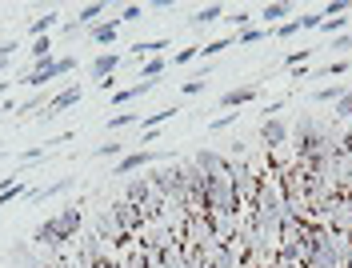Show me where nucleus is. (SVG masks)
Wrapping results in <instances>:
<instances>
[{"mask_svg": "<svg viewBox=\"0 0 352 268\" xmlns=\"http://www.w3.org/2000/svg\"><path fill=\"white\" fill-rule=\"evenodd\" d=\"M116 32H120V21H100V24L88 28V41H92V45H112Z\"/></svg>", "mask_w": 352, "mask_h": 268, "instance_id": "nucleus-16", "label": "nucleus"}, {"mask_svg": "<svg viewBox=\"0 0 352 268\" xmlns=\"http://www.w3.org/2000/svg\"><path fill=\"white\" fill-rule=\"evenodd\" d=\"M349 116H352V89L336 100V109H332V124H340V120H349Z\"/></svg>", "mask_w": 352, "mask_h": 268, "instance_id": "nucleus-25", "label": "nucleus"}, {"mask_svg": "<svg viewBox=\"0 0 352 268\" xmlns=\"http://www.w3.org/2000/svg\"><path fill=\"white\" fill-rule=\"evenodd\" d=\"M324 24V12H305V16H296V28H320Z\"/></svg>", "mask_w": 352, "mask_h": 268, "instance_id": "nucleus-32", "label": "nucleus"}, {"mask_svg": "<svg viewBox=\"0 0 352 268\" xmlns=\"http://www.w3.org/2000/svg\"><path fill=\"white\" fill-rule=\"evenodd\" d=\"M16 41H0V56H4V60H12V56H16Z\"/></svg>", "mask_w": 352, "mask_h": 268, "instance_id": "nucleus-44", "label": "nucleus"}, {"mask_svg": "<svg viewBox=\"0 0 352 268\" xmlns=\"http://www.w3.org/2000/svg\"><path fill=\"white\" fill-rule=\"evenodd\" d=\"M173 116H176V109H156V112L144 116V129H160V124H164V120H173Z\"/></svg>", "mask_w": 352, "mask_h": 268, "instance_id": "nucleus-28", "label": "nucleus"}, {"mask_svg": "<svg viewBox=\"0 0 352 268\" xmlns=\"http://www.w3.org/2000/svg\"><path fill=\"white\" fill-rule=\"evenodd\" d=\"M96 157H124V144L109 140V144H100V148H96Z\"/></svg>", "mask_w": 352, "mask_h": 268, "instance_id": "nucleus-36", "label": "nucleus"}, {"mask_svg": "<svg viewBox=\"0 0 352 268\" xmlns=\"http://www.w3.org/2000/svg\"><path fill=\"white\" fill-rule=\"evenodd\" d=\"M344 85H324V89H316L312 92V100H316V104H336V100H340V96H344Z\"/></svg>", "mask_w": 352, "mask_h": 268, "instance_id": "nucleus-23", "label": "nucleus"}, {"mask_svg": "<svg viewBox=\"0 0 352 268\" xmlns=\"http://www.w3.org/2000/svg\"><path fill=\"white\" fill-rule=\"evenodd\" d=\"M8 68H12V60H4V56H0V76H4V72H8Z\"/></svg>", "mask_w": 352, "mask_h": 268, "instance_id": "nucleus-47", "label": "nucleus"}, {"mask_svg": "<svg viewBox=\"0 0 352 268\" xmlns=\"http://www.w3.org/2000/svg\"><path fill=\"white\" fill-rule=\"evenodd\" d=\"M32 241H36L41 248H48V252H56V248H65V245H68L65 232H60V224H56V216H52V221H44V224H36Z\"/></svg>", "mask_w": 352, "mask_h": 268, "instance_id": "nucleus-10", "label": "nucleus"}, {"mask_svg": "<svg viewBox=\"0 0 352 268\" xmlns=\"http://www.w3.org/2000/svg\"><path fill=\"white\" fill-rule=\"evenodd\" d=\"M261 144L268 148V157L276 153V148H285L288 144V124L280 116H264L261 120Z\"/></svg>", "mask_w": 352, "mask_h": 268, "instance_id": "nucleus-7", "label": "nucleus"}, {"mask_svg": "<svg viewBox=\"0 0 352 268\" xmlns=\"http://www.w3.org/2000/svg\"><path fill=\"white\" fill-rule=\"evenodd\" d=\"M52 96H56V92H32V96H28V100H24V104H16V112H36V109H44V104H48V100H52Z\"/></svg>", "mask_w": 352, "mask_h": 268, "instance_id": "nucleus-24", "label": "nucleus"}, {"mask_svg": "<svg viewBox=\"0 0 352 268\" xmlns=\"http://www.w3.org/2000/svg\"><path fill=\"white\" fill-rule=\"evenodd\" d=\"M124 201L136 204V208L144 212V208L156 201V192H153V184H148V177H132L129 184H124Z\"/></svg>", "mask_w": 352, "mask_h": 268, "instance_id": "nucleus-9", "label": "nucleus"}, {"mask_svg": "<svg viewBox=\"0 0 352 268\" xmlns=\"http://www.w3.org/2000/svg\"><path fill=\"white\" fill-rule=\"evenodd\" d=\"M217 21H224V4H204V8L192 12L188 28H208V24H217Z\"/></svg>", "mask_w": 352, "mask_h": 268, "instance_id": "nucleus-15", "label": "nucleus"}, {"mask_svg": "<svg viewBox=\"0 0 352 268\" xmlns=\"http://www.w3.org/2000/svg\"><path fill=\"white\" fill-rule=\"evenodd\" d=\"M21 197H28V188H24V184H16V188L0 192V204H12V201H21Z\"/></svg>", "mask_w": 352, "mask_h": 268, "instance_id": "nucleus-38", "label": "nucleus"}, {"mask_svg": "<svg viewBox=\"0 0 352 268\" xmlns=\"http://www.w3.org/2000/svg\"><path fill=\"white\" fill-rule=\"evenodd\" d=\"M153 89H156V80H136L132 89H120L112 100H116V104H132L136 96H144V92H153Z\"/></svg>", "mask_w": 352, "mask_h": 268, "instance_id": "nucleus-19", "label": "nucleus"}, {"mask_svg": "<svg viewBox=\"0 0 352 268\" xmlns=\"http://www.w3.org/2000/svg\"><path fill=\"white\" fill-rule=\"evenodd\" d=\"M232 41H236V36H224V41H212V45H200V56H204V60H208V56H220L224 48H232Z\"/></svg>", "mask_w": 352, "mask_h": 268, "instance_id": "nucleus-29", "label": "nucleus"}, {"mask_svg": "<svg viewBox=\"0 0 352 268\" xmlns=\"http://www.w3.org/2000/svg\"><path fill=\"white\" fill-rule=\"evenodd\" d=\"M56 224H60L65 241H76V232H80V224H85V212H80V204H68V208H60Z\"/></svg>", "mask_w": 352, "mask_h": 268, "instance_id": "nucleus-13", "label": "nucleus"}, {"mask_svg": "<svg viewBox=\"0 0 352 268\" xmlns=\"http://www.w3.org/2000/svg\"><path fill=\"white\" fill-rule=\"evenodd\" d=\"M28 52H32V60H36V65H41V60H52V41H48V36H41V41H32V48H28Z\"/></svg>", "mask_w": 352, "mask_h": 268, "instance_id": "nucleus-26", "label": "nucleus"}, {"mask_svg": "<svg viewBox=\"0 0 352 268\" xmlns=\"http://www.w3.org/2000/svg\"><path fill=\"white\" fill-rule=\"evenodd\" d=\"M76 184V177H60V180H52V184H44V188H32L24 201L28 204H41V201H52V197H60V192H68Z\"/></svg>", "mask_w": 352, "mask_h": 268, "instance_id": "nucleus-12", "label": "nucleus"}, {"mask_svg": "<svg viewBox=\"0 0 352 268\" xmlns=\"http://www.w3.org/2000/svg\"><path fill=\"white\" fill-rule=\"evenodd\" d=\"M80 96H85V89L80 85H68V89H60L48 104H44V112H41V124H48V120H56L65 109H72V104H80Z\"/></svg>", "mask_w": 352, "mask_h": 268, "instance_id": "nucleus-6", "label": "nucleus"}, {"mask_svg": "<svg viewBox=\"0 0 352 268\" xmlns=\"http://www.w3.org/2000/svg\"><path fill=\"white\" fill-rule=\"evenodd\" d=\"M136 120H140V112H116V116H109V133L129 129V124H136Z\"/></svg>", "mask_w": 352, "mask_h": 268, "instance_id": "nucleus-27", "label": "nucleus"}, {"mask_svg": "<svg viewBox=\"0 0 352 268\" xmlns=\"http://www.w3.org/2000/svg\"><path fill=\"white\" fill-rule=\"evenodd\" d=\"M344 72H349V60H332V65H329V68H320L316 76H344Z\"/></svg>", "mask_w": 352, "mask_h": 268, "instance_id": "nucleus-35", "label": "nucleus"}, {"mask_svg": "<svg viewBox=\"0 0 352 268\" xmlns=\"http://www.w3.org/2000/svg\"><path fill=\"white\" fill-rule=\"evenodd\" d=\"M308 56H312V48H300V52H288V56H285V65H288V68H300V65H308Z\"/></svg>", "mask_w": 352, "mask_h": 268, "instance_id": "nucleus-33", "label": "nucleus"}, {"mask_svg": "<svg viewBox=\"0 0 352 268\" xmlns=\"http://www.w3.org/2000/svg\"><path fill=\"white\" fill-rule=\"evenodd\" d=\"M261 96V85L252 80V85H244V89H232L220 96V109H241V104H248V100H256Z\"/></svg>", "mask_w": 352, "mask_h": 268, "instance_id": "nucleus-14", "label": "nucleus"}, {"mask_svg": "<svg viewBox=\"0 0 352 268\" xmlns=\"http://www.w3.org/2000/svg\"><path fill=\"white\" fill-rule=\"evenodd\" d=\"M344 201H349V208H352V188H349V192H344Z\"/></svg>", "mask_w": 352, "mask_h": 268, "instance_id": "nucleus-48", "label": "nucleus"}, {"mask_svg": "<svg viewBox=\"0 0 352 268\" xmlns=\"http://www.w3.org/2000/svg\"><path fill=\"white\" fill-rule=\"evenodd\" d=\"M344 24H349V16H336V21H324V24H320V28H324V32H332V36H336V32H344Z\"/></svg>", "mask_w": 352, "mask_h": 268, "instance_id": "nucleus-40", "label": "nucleus"}, {"mask_svg": "<svg viewBox=\"0 0 352 268\" xmlns=\"http://www.w3.org/2000/svg\"><path fill=\"white\" fill-rule=\"evenodd\" d=\"M329 48H332V52H349V48H352V32H340Z\"/></svg>", "mask_w": 352, "mask_h": 268, "instance_id": "nucleus-39", "label": "nucleus"}, {"mask_svg": "<svg viewBox=\"0 0 352 268\" xmlns=\"http://www.w3.org/2000/svg\"><path fill=\"white\" fill-rule=\"evenodd\" d=\"M140 16H144V8H140V4H129V8L120 12V21H140Z\"/></svg>", "mask_w": 352, "mask_h": 268, "instance_id": "nucleus-43", "label": "nucleus"}, {"mask_svg": "<svg viewBox=\"0 0 352 268\" xmlns=\"http://www.w3.org/2000/svg\"><path fill=\"white\" fill-rule=\"evenodd\" d=\"M224 21L232 24L236 32H244V28H248V21H252V12H248V8H236V12H232V16H224Z\"/></svg>", "mask_w": 352, "mask_h": 268, "instance_id": "nucleus-31", "label": "nucleus"}, {"mask_svg": "<svg viewBox=\"0 0 352 268\" xmlns=\"http://www.w3.org/2000/svg\"><path fill=\"white\" fill-rule=\"evenodd\" d=\"M120 60H124L120 52H100V56H92V65H88V76H92L96 85H100V80H112V72L120 68Z\"/></svg>", "mask_w": 352, "mask_h": 268, "instance_id": "nucleus-11", "label": "nucleus"}, {"mask_svg": "<svg viewBox=\"0 0 352 268\" xmlns=\"http://www.w3.org/2000/svg\"><path fill=\"white\" fill-rule=\"evenodd\" d=\"M164 48H168V41H164V36H156V41H136V45H132V56L153 60V56H160Z\"/></svg>", "mask_w": 352, "mask_h": 268, "instance_id": "nucleus-17", "label": "nucleus"}, {"mask_svg": "<svg viewBox=\"0 0 352 268\" xmlns=\"http://www.w3.org/2000/svg\"><path fill=\"white\" fill-rule=\"evenodd\" d=\"M288 12H292V4H285V0H276V4H264V8H261V21H268V28H272L276 21H285Z\"/></svg>", "mask_w": 352, "mask_h": 268, "instance_id": "nucleus-21", "label": "nucleus"}, {"mask_svg": "<svg viewBox=\"0 0 352 268\" xmlns=\"http://www.w3.org/2000/svg\"><path fill=\"white\" fill-rule=\"evenodd\" d=\"M168 157H160V153H148V148H136V153H124V157L112 164V177H129V172H140V168H156V164H164Z\"/></svg>", "mask_w": 352, "mask_h": 268, "instance_id": "nucleus-4", "label": "nucleus"}, {"mask_svg": "<svg viewBox=\"0 0 352 268\" xmlns=\"http://www.w3.org/2000/svg\"><path fill=\"white\" fill-rule=\"evenodd\" d=\"M104 12H109V4H104V0H96V4H85V8L76 12V21L85 24V28H92V24H100Z\"/></svg>", "mask_w": 352, "mask_h": 268, "instance_id": "nucleus-20", "label": "nucleus"}, {"mask_svg": "<svg viewBox=\"0 0 352 268\" xmlns=\"http://www.w3.org/2000/svg\"><path fill=\"white\" fill-rule=\"evenodd\" d=\"M197 56H200V45H192V48H180V52H176V65H192Z\"/></svg>", "mask_w": 352, "mask_h": 268, "instance_id": "nucleus-37", "label": "nucleus"}, {"mask_svg": "<svg viewBox=\"0 0 352 268\" xmlns=\"http://www.w3.org/2000/svg\"><path fill=\"white\" fill-rule=\"evenodd\" d=\"M56 21H60V16H56V8H48L44 16H36V21L28 24V32H32V41H41V36H48V32L56 28Z\"/></svg>", "mask_w": 352, "mask_h": 268, "instance_id": "nucleus-18", "label": "nucleus"}, {"mask_svg": "<svg viewBox=\"0 0 352 268\" xmlns=\"http://www.w3.org/2000/svg\"><path fill=\"white\" fill-rule=\"evenodd\" d=\"M264 177L252 168V164H244V160H232V188H236V197H241L244 208H252L256 201V192H261Z\"/></svg>", "mask_w": 352, "mask_h": 268, "instance_id": "nucleus-3", "label": "nucleus"}, {"mask_svg": "<svg viewBox=\"0 0 352 268\" xmlns=\"http://www.w3.org/2000/svg\"><path fill=\"white\" fill-rule=\"evenodd\" d=\"M332 140V124L329 120H320V116H312L305 112L292 129H288V144L296 148V157H308V153H316L320 144H329Z\"/></svg>", "mask_w": 352, "mask_h": 268, "instance_id": "nucleus-1", "label": "nucleus"}, {"mask_svg": "<svg viewBox=\"0 0 352 268\" xmlns=\"http://www.w3.org/2000/svg\"><path fill=\"white\" fill-rule=\"evenodd\" d=\"M296 32H300V28H296V21H288V24H280V28H276V36H280V41L296 36Z\"/></svg>", "mask_w": 352, "mask_h": 268, "instance_id": "nucleus-45", "label": "nucleus"}, {"mask_svg": "<svg viewBox=\"0 0 352 268\" xmlns=\"http://www.w3.org/2000/svg\"><path fill=\"white\" fill-rule=\"evenodd\" d=\"M188 160H192V164H197L208 180H212V177H228V172H232V160L220 157V153H212V148H197Z\"/></svg>", "mask_w": 352, "mask_h": 268, "instance_id": "nucleus-5", "label": "nucleus"}, {"mask_svg": "<svg viewBox=\"0 0 352 268\" xmlns=\"http://www.w3.org/2000/svg\"><path fill=\"white\" fill-rule=\"evenodd\" d=\"M208 89V80H184V96H200Z\"/></svg>", "mask_w": 352, "mask_h": 268, "instance_id": "nucleus-41", "label": "nucleus"}, {"mask_svg": "<svg viewBox=\"0 0 352 268\" xmlns=\"http://www.w3.org/2000/svg\"><path fill=\"white\" fill-rule=\"evenodd\" d=\"M76 68V56H52V60H41V65H32L28 72L21 76V85L28 89H44V85H52L56 76H68Z\"/></svg>", "mask_w": 352, "mask_h": 268, "instance_id": "nucleus-2", "label": "nucleus"}, {"mask_svg": "<svg viewBox=\"0 0 352 268\" xmlns=\"http://www.w3.org/2000/svg\"><path fill=\"white\" fill-rule=\"evenodd\" d=\"M148 8H153V12H173V8H176V0H153Z\"/></svg>", "mask_w": 352, "mask_h": 268, "instance_id": "nucleus-46", "label": "nucleus"}, {"mask_svg": "<svg viewBox=\"0 0 352 268\" xmlns=\"http://www.w3.org/2000/svg\"><path fill=\"white\" fill-rule=\"evenodd\" d=\"M236 116H241V112H224V116H217V120L208 124V133H224V129H228V124H232Z\"/></svg>", "mask_w": 352, "mask_h": 268, "instance_id": "nucleus-34", "label": "nucleus"}, {"mask_svg": "<svg viewBox=\"0 0 352 268\" xmlns=\"http://www.w3.org/2000/svg\"><path fill=\"white\" fill-rule=\"evenodd\" d=\"M80 28H85L80 21H68L65 28H60V36H65V41H72V36H80Z\"/></svg>", "mask_w": 352, "mask_h": 268, "instance_id": "nucleus-42", "label": "nucleus"}, {"mask_svg": "<svg viewBox=\"0 0 352 268\" xmlns=\"http://www.w3.org/2000/svg\"><path fill=\"white\" fill-rule=\"evenodd\" d=\"M264 36H268V28H244V32H236V45H256Z\"/></svg>", "mask_w": 352, "mask_h": 268, "instance_id": "nucleus-30", "label": "nucleus"}, {"mask_svg": "<svg viewBox=\"0 0 352 268\" xmlns=\"http://www.w3.org/2000/svg\"><path fill=\"white\" fill-rule=\"evenodd\" d=\"M168 65H173V60H164V56L144 60V68H140V80H156V76H164V72H168Z\"/></svg>", "mask_w": 352, "mask_h": 268, "instance_id": "nucleus-22", "label": "nucleus"}, {"mask_svg": "<svg viewBox=\"0 0 352 268\" xmlns=\"http://www.w3.org/2000/svg\"><path fill=\"white\" fill-rule=\"evenodd\" d=\"M320 224L329 228V232H336V236H352V208H349V201H336L320 216Z\"/></svg>", "mask_w": 352, "mask_h": 268, "instance_id": "nucleus-8", "label": "nucleus"}]
</instances>
